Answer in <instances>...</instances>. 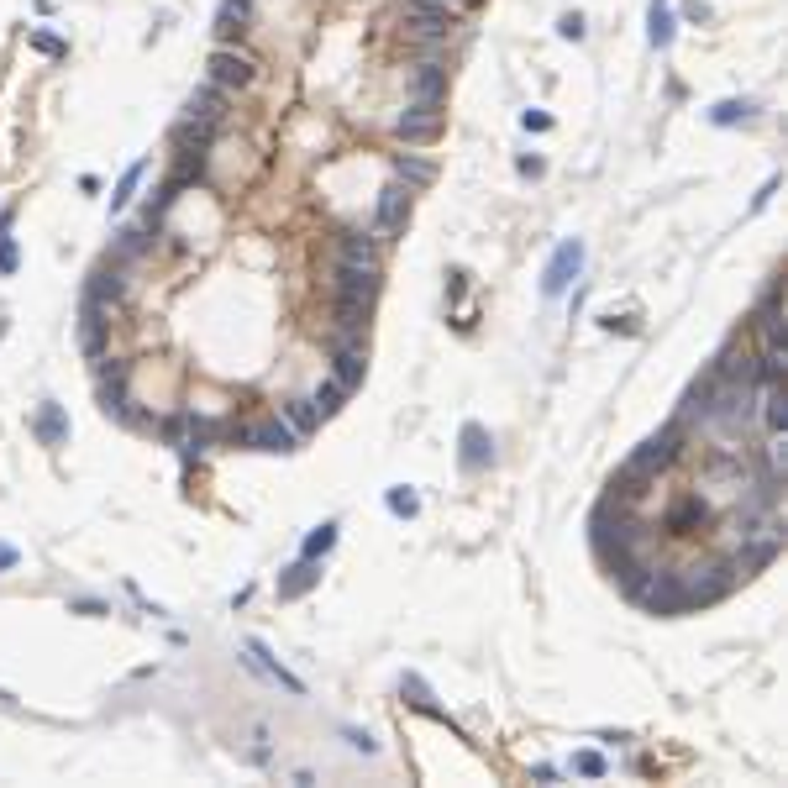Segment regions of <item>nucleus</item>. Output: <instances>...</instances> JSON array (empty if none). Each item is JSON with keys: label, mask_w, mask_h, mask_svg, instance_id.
<instances>
[{"label": "nucleus", "mask_w": 788, "mask_h": 788, "mask_svg": "<svg viewBox=\"0 0 788 788\" xmlns=\"http://www.w3.org/2000/svg\"><path fill=\"white\" fill-rule=\"evenodd\" d=\"M410 211H416V190L410 184H400V179H389L384 190H379V205H373V237H379L384 247H394V242H405V232H410Z\"/></svg>", "instance_id": "f257e3e1"}, {"label": "nucleus", "mask_w": 788, "mask_h": 788, "mask_svg": "<svg viewBox=\"0 0 788 788\" xmlns=\"http://www.w3.org/2000/svg\"><path fill=\"white\" fill-rule=\"evenodd\" d=\"M205 69H211L205 79H211V85H221L226 95H237V90H253V85H258V58H253V53H242V48H232V43L211 48Z\"/></svg>", "instance_id": "f03ea898"}, {"label": "nucleus", "mask_w": 788, "mask_h": 788, "mask_svg": "<svg viewBox=\"0 0 788 788\" xmlns=\"http://www.w3.org/2000/svg\"><path fill=\"white\" fill-rule=\"evenodd\" d=\"M447 106H421V100H405V111L394 116V142L400 148H426V142H437L442 127H447Z\"/></svg>", "instance_id": "7ed1b4c3"}, {"label": "nucleus", "mask_w": 788, "mask_h": 788, "mask_svg": "<svg viewBox=\"0 0 788 788\" xmlns=\"http://www.w3.org/2000/svg\"><path fill=\"white\" fill-rule=\"evenodd\" d=\"M584 258H589V253H584V242H578V237H563V242H557L552 258H547V268H542V295H547V300L568 295L573 279L584 274Z\"/></svg>", "instance_id": "20e7f679"}, {"label": "nucleus", "mask_w": 788, "mask_h": 788, "mask_svg": "<svg viewBox=\"0 0 788 788\" xmlns=\"http://www.w3.org/2000/svg\"><path fill=\"white\" fill-rule=\"evenodd\" d=\"M331 379H337L347 394H358L363 379H368V337H331Z\"/></svg>", "instance_id": "39448f33"}, {"label": "nucleus", "mask_w": 788, "mask_h": 788, "mask_svg": "<svg viewBox=\"0 0 788 788\" xmlns=\"http://www.w3.org/2000/svg\"><path fill=\"white\" fill-rule=\"evenodd\" d=\"M447 53L442 58H416V69L405 79V100H421V106H447Z\"/></svg>", "instance_id": "423d86ee"}, {"label": "nucleus", "mask_w": 788, "mask_h": 788, "mask_svg": "<svg viewBox=\"0 0 788 788\" xmlns=\"http://www.w3.org/2000/svg\"><path fill=\"white\" fill-rule=\"evenodd\" d=\"M326 295H358V300H379V295H384V268H363V263H337V258H331Z\"/></svg>", "instance_id": "0eeeda50"}, {"label": "nucleus", "mask_w": 788, "mask_h": 788, "mask_svg": "<svg viewBox=\"0 0 788 788\" xmlns=\"http://www.w3.org/2000/svg\"><path fill=\"white\" fill-rule=\"evenodd\" d=\"M331 258H337V263L379 268L384 263V242L373 237V226H342V232H331Z\"/></svg>", "instance_id": "6e6552de"}, {"label": "nucleus", "mask_w": 788, "mask_h": 788, "mask_svg": "<svg viewBox=\"0 0 788 788\" xmlns=\"http://www.w3.org/2000/svg\"><path fill=\"white\" fill-rule=\"evenodd\" d=\"M158 237H163V232H148L142 221H132V226H121V232L111 237V253H106V258H111L116 268H127V274H132L142 258H153V253H158Z\"/></svg>", "instance_id": "1a4fd4ad"}, {"label": "nucleus", "mask_w": 788, "mask_h": 788, "mask_svg": "<svg viewBox=\"0 0 788 788\" xmlns=\"http://www.w3.org/2000/svg\"><path fill=\"white\" fill-rule=\"evenodd\" d=\"M127 295H132V279H127V268H116L111 258L95 268V274L85 279V300H95V305H106L111 316L121 305H127Z\"/></svg>", "instance_id": "9d476101"}, {"label": "nucleus", "mask_w": 788, "mask_h": 788, "mask_svg": "<svg viewBox=\"0 0 788 788\" xmlns=\"http://www.w3.org/2000/svg\"><path fill=\"white\" fill-rule=\"evenodd\" d=\"M242 652H247V657H242V662H247V668H253V673H263L268 683H279V689H284V694H295V699L305 694V683H300L295 673H289V668H284V662H279L274 652H268V647H263V641H258V636H247V641H242Z\"/></svg>", "instance_id": "9b49d317"}, {"label": "nucleus", "mask_w": 788, "mask_h": 788, "mask_svg": "<svg viewBox=\"0 0 788 788\" xmlns=\"http://www.w3.org/2000/svg\"><path fill=\"white\" fill-rule=\"evenodd\" d=\"M127 384H132V368H127V363H111V352H106V358L95 363V400H100V410H106V416H111L116 405L132 400Z\"/></svg>", "instance_id": "f8f14e48"}, {"label": "nucleus", "mask_w": 788, "mask_h": 788, "mask_svg": "<svg viewBox=\"0 0 788 788\" xmlns=\"http://www.w3.org/2000/svg\"><path fill=\"white\" fill-rule=\"evenodd\" d=\"M400 699H405L416 715H426V720H437V725H447V731H458V736H463V725L437 704V694H431V683H426L421 673H400Z\"/></svg>", "instance_id": "ddd939ff"}, {"label": "nucleus", "mask_w": 788, "mask_h": 788, "mask_svg": "<svg viewBox=\"0 0 788 788\" xmlns=\"http://www.w3.org/2000/svg\"><path fill=\"white\" fill-rule=\"evenodd\" d=\"M321 573H326V568H321V557H295V563L279 573L274 594L284 599V605H289V599H305L310 589H321Z\"/></svg>", "instance_id": "4468645a"}, {"label": "nucleus", "mask_w": 788, "mask_h": 788, "mask_svg": "<svg viewBox=\"0 0 788 788\" xmlns=\"http://www.w3.org/2000/svg\"><path fill=\"white\" fill-rule=\"evenodd\" d=\"M458 442H463V447H458V468H463V473H489V468H494V437H489V426L468 421Z\"/></svg>", "instance_id": "2eb2a0df"}, {"label": "nucleus", "mask_w": 788, "mask_h": 788, "mask_svg": "<svg viewBox=\"0 0 788 788\" xmlns=\"http://www.w3.org/2000/svg\"><path fill=\"white\" fill-rule=\"evenodd\" d=\"M226 111H232V95H226L221 85H211V79H205V85L184 100V116H195V121H211V127H226Z\"/></svg>", "instance_id": "dca6fc26"}, {"label": "nucleus", "mask_w": 788, "mask_h": 788, "mask_svg": "<svg viewBox=\"0 0 788 788\" xmlns=\"http://www.w3.org/2000/svg\"><path fill=\"white\" fill-rule=\"evenodd\" d=\"M216 137H221V127H211V121H195V116H179L174 132H169L174 153H211Z\"/></svg>", "instance_id": "f3484780"}, {"label": "nucleus", "mask_w": 788, "mask_h": 788, "mask_svg": "<svg viewBox=\"0 0 788 788\" xmlns=\"http://www.w3.org/2000/svg\"><path fill=\"white\" fill-rule=\"evenodd\" d=\"M757 416H762L767 437H783V431H788V389H783V379L757 389Z\"/></svg>", "instance_id": "a211bd4d"}, {"label": "nucleus", "mask_w": 788, "mask_h": 788, "mask_svg": "<svg viewBox=\"0 0 788 788\" xmlns=\"http://www.w3.org/2000/svg\"><path fill=\"white\" fill-rule=\"evenodd\" d=\"M389 169L400 184H410V190H426V184H437V158H421V153H389Z\"/></svg>", "instance_id": "6ab92c4d"}, {"label": "nucleus", "mask_w": 788, "mask_h": 788, "mask_svg": "<svg viewBox=\"0 0 788 788\" xmlns=\"http://www.w3.org/2000/svg\"><path fill=\"white\" fill-rule=\"evenodd\" d=\"M32 437L43 442V447H64V442H69V416H64V405H58V400H43V405H37Z\"/></svg>", "instance_id": "aec40b11"}, {"label": "nucleus", "mask_w": 788, "mask_h": 788, "mask_svg": "<svg viewBox=\"0 0 788 788\" xmlns=\"http://www.w3.org/2000/svg\"><path fill=\"white\" fill-rule=\"evenodd\" d=\"M752 116H757V100H752V95H725V100H715V106L704 111V121H710V127H720V132L746 127Z\"/></svg>", "instance_id": "412c9836"}, {"label": "nucleus", "mask_w": 788, "mask_h": 788, "mask_svg": "<svg viewBox=\"0 0 788 788\" xmlns=\"http://www.w3.org/2000/svg\"><path fill=\"white\" fill-rule=\"evenodd\" d=\"M673 37H678V11H673V0H652V6H647V43H652L657 53H668Z\"/></svg>", "instance_id": "4be33fe9"}, {"label": "nucleus", "mask_w": 788, "mask_h": 788, "mask_svg": "<svg viewBox=\"0 0 788 788\" xmlns=\"http://www.w3.org/2000/svg\"><path fill=\"white\" fill-rule=\"evenodd\" d=\"M279 416L289 421V431L305 442V437H316L321 431V416H316V405H310V394H289V400L279 405Z\"/></svg>", "instance_id": "5701e85b"}, {"label": "nucleus", "mask_w": 788, "mask_h": 788, "mask_svg": "<svg viewBox=\"0 0 788 788\" xmlns=\"http://www.w3.org/2000/svg\"><path fill=\"white\" fill-rule=\"evenodd\" d=\"M247 16H253V0H221V11H216V37L221 43H232V37L247 27Z\"/></svg>", "instance_id": "b1692460"}, {"label": "nucleus", "mask_w": 788, "mask_h": 788, "mask_svg": "<svg viewBox=\"0 0 788 788\" xmlns=\"http://www.w3.org/2000/svg\"><path fill=\"white\" fill-rule=\"evenodd\" d=\"M347 400H352V394H347L337 379H331V373H326V379H321L316 389H310V405H316V416H321V421H331V416H337V410H342Z\"/></svg>", "instance_id": "393cba45"}, {"label": "nucleus", "mask_w": 788, "mask_h": 788, "mask_svg": "<svg viewBox=\"0 0 788 788\" xmlns=\"http://www.w3.org/2000/svg\"><path fill=\"white\" fill-rule=\"evenodd\" d=\"M704 521H710V505H704L699 494H689V500H683V505L668 515V531H673V536H689V531L704 526Z\"/></svg>", "instance_id": "a878e982"}, {"label": "nucleus", "mask_w": 788, "mask_h": 788, "mask_svg": "<svg viewBox=\"0 0 788 788\" xmlns=\"http://www.w3.org/2000/svg\"><path fill=\"white\" fill-rule=\"evenodd\" d=\"M384 510L400 515V521H416V515H421V494L410 489V484H394V489H384Z\"/></svg>", "instance_id": "bb28decb"}, {"label": "nucleus", "mask_w": 788, "mask_h": 788, "mask_svg": "<svg viewBox=\"0 0 788 788\" xmlns=\"http://www.w3.org/2000/svg\"><path fill=\"white\" fill-rule=\"evenodd\" d=\"M142 174H148V158L127 163V174H121V179H116V190H111V211H127L132 195H137V184H142Z\"/></svg>", "instance_id": "cd10ccee"}, {"label": "nucleus", "mask_w": 788, "mask_h": 788, "mask_svg": "<svg viewBox=\"0 0 788 788\" xmlns=\"http://www.w3.org/2000/svg\"><path fill=\"white\" fill-rule=\"evenodd\" d=\"M337 521H321V526H310L305 531V542H300V557H326L331 547H337Z\"/></svg>", "instance_id": "c85d7f7f"}, {"label": "nucleus", "mask_w": 788, "mask_h": 788, "mask_svg": "<svg viewBox=\"0 0 788 788\" xmlns=\"http://www.w3.org/2000/svg\"><path fill=\"white\" fill-rule=\"evenodd\" d=\"M190 410H195V405H184V410H169V416H158V426H153L158 437L174 447V452L184 447V431H190Z\"/></svg>", "instance_id": "c756f323"}, {"label": "nucleus", "mask_w": 788, "mask_h": 788, "mask_svg": "<svg viewBox=\"0 0 788 788\" xmlns=\"http://www.w3.org/2000/svg\"><path fill=\"white\" fill-rule=\"evenodd\" d=\"M79 347H85L90 363H100L111 352V326H79Z\"/></svg>", "instance_id": "7c9ffc66"}, {"label": "nucleus", "mask_w": 788, "mask_h": 788, "mask_svg": "<svg viewBox=\"0 0 788 788\" xmlns=\"http://www.w3.org/2000/svg\"><path fill=\"white\" fill-rule=\"evenodd\" d=\"M27 43H32L37 53H48V58H69V43H64L58 32H48V27H32V32H27Z\"/></svg>", "instance_id": "2f4dec72"}, {"label": "nucleus", "mask_w": 788, "mask_h": 788, "mask_svg": "<svg viewBox=\"0 0 788 788\" xmlns=\"http://www.w3.org/2000/svg\"><path fill=\"white\" fill-rule=\"evenodd\" d=\"M573 773H578V778H605V773H610V762L584 746V752H573Z\"/></svg>", "instance_id": "473e14b6"}, {"label": "nucleus", "mask_w": 788, "mask_h": 788, "mask_svg": "<svg viewBox=\"0 0 788 788\" xmlns=\"http://www.w3.org/2000/svg\"><path fill=\"white\" fill-rule=\"evenodd\" d=\"M557 37H563V43H584V37H589V22H584L578 11H563V16H557Z\"/></svg>", "instance_id": "72a5a7b5"}, {"label": "nucleus", "mask_w": 788, "mask_h": 788, "mask_svg": "<svg viewBox=\"0 0 788 788\" xmlns=\"http://www.w3.org/2000/svg\"><path fill=\"white\" fill-rule=\"evenodd\" d=\"M16 268H22V247H16L11 237H0V279H11Z\"/></svg>", "instance_id": "f704fd0d"}, {"label": "nucleus", "mask_w": 788, "mask_h": 788, "mask_svg": "<svg viewBox=\"0 0 788 788\" xmlns=\"http://www.w3.org/2000/svg\"><path fill=\"white\" fill-rule=\"evenodd\" d=\"M515 174H521V179H542V174H547V163L536 158V153H521V158H515Z\"/></svg>", "instance_id": "c9c22d12"}, {"label": "nucleus", "mask_w": 788, "mask_h": 788, "mask_svg": "<svg viewBox=\"0 0 788 788\" xmlns=\"http://www.w3.org/2000/svg\"><path fill=\"white\" fill-rule=\"evenodd\" d=\"M342 736H347V746H358V752H368V757L379 752V741H373L368 731H352V725H342Z\"/></svg>", "instance_id": "e433bc0d"}, {"label": "nucleus", "mask_w": 788, "mask_h": 788, "mask_svg": "<svg viewBox=\"0 0 788 788\" xmlns=\"http://www.w3.org/2000/svg\"><path fill=\"white\" fill-rule=\"evenodd\" d=\"M521 127L526 132H552V116L547 111H521Z\"/></svg>", "instance_id": "4c0bfd02"}, {"label": "nucleus", "mask_w": 788, "mask_h": 788, "mask_svg": "<svg viewBox=\"0 0 788 788\" xmlns=\"http://www.w3.org/2000/svg\"><path fill=\"white\" fill-rule=\"evenodd\" d=\"M778 184H783V179L773 174V179H767V184H762V190L752 195V216H757V211H767V200H773V195H778Z\"/></svg>", "instance_id": "58836bf2"}, {"label": "nucleus", "mask_w": 788, "mask_h": 788, "mask_svg": "<svg viewBox=\"0 0 788 788\" xmlns=\"http://www.w3.org/2000/svg\"><path fill=\"white\" fill-rule=\"evenodd\" d=\"M69 610H79V615H111V605H100V599H69Z\"/></svg>", "instance_id": "ea45409f"}, {"label": "nucleus", "mask_w": 788, "mask_h": 788, "mask_svg": "<svg viewBox=\"0 0 788 788\" xmlns=\"http://www.w3.org/2000/svg\"><path fill=\"white\" fill-rule=\"evenodd\" d=\"M16 563H22V552H16L11 542H0V573H11Z\"/></svg>", "instance_id": "a19ab883"}, {"label": "nucleus", "mask_w": 788, "mask_h": 788, "mask_svg": "<svg viewBox=\"0 0 788 788\" xmlns=\"http://www.w3.org/2000/svg\"><path fill=\"white\" fill-rule=\"evenodd\" d=\"M531 778H536V783H557V778H563V773H557L552 762H536V767H531Z\"/></svg>", "instance_id": "79ce46f5"}, {"label": "nucleus", "mask_w": 788, "mask_h": 788, "mask_svg": "<svg viewBox=\"0 0 788 788\" xmlns=\"http://www.w3.org/2000/svg\"><path fill=\"white\" fill-rule=\"evenodd\" d=\"M689 22H699V27H710V22H715V11H710V6H689Z\"/></svg>", "instance_id": "37998d69"}, {"label": "nucleus", "mask_w": 788, "mask_h": 788, "mask_svg": "<svg viewBox=\"0 0 788 788\" xmlns=\"http://www.w3.org/2000/svg\"><path fill=\"white\" fill-rule=\"evenodd\" d=\"M11 221H16V205H6V211H0V237L11 232Z\"/></svg>", "instance_id": "c03bdc74"}]
</instances>
